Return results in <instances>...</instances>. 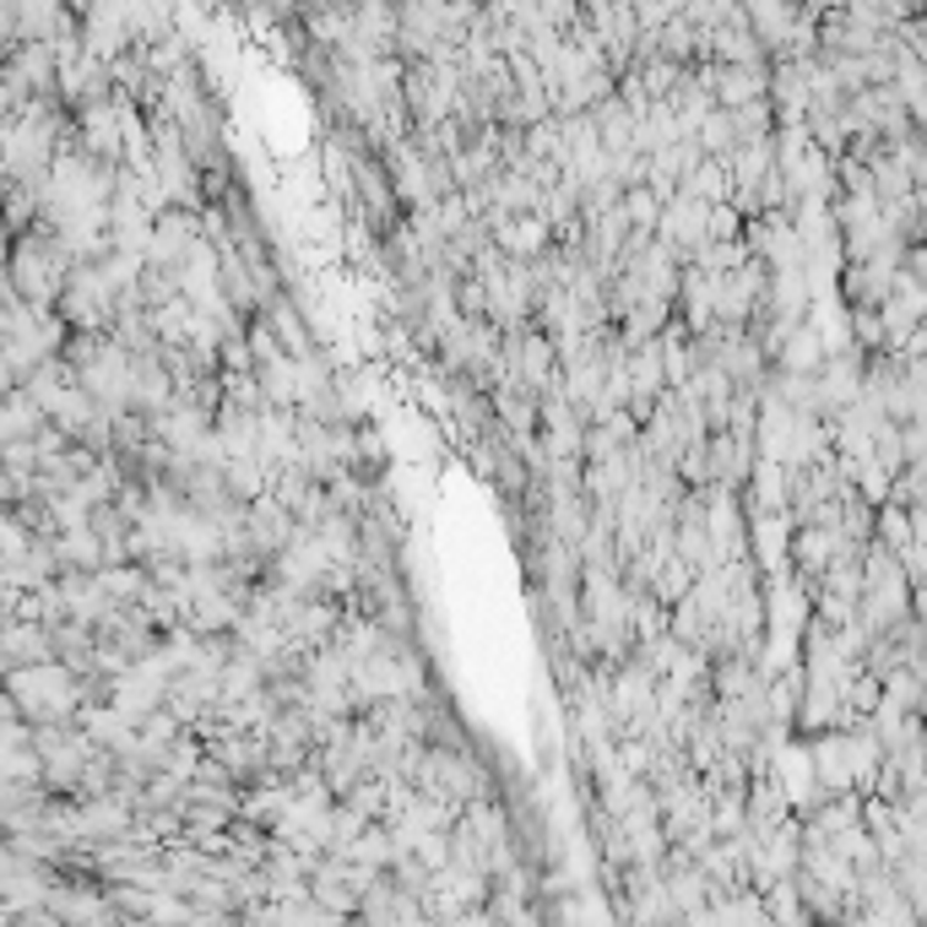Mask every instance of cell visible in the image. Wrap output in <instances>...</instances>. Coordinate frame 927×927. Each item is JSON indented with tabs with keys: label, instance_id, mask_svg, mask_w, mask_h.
I'll list each match as a JSON object with an SVG mask.
<instances>
[{
	"label": "cell",
	"instance_id": "1",
	"mask_svg": "<svg viewBox=\"0 0 927 927\" xmlns=\"http://www.w3.org/2000/svg\"><path fill=\"white\" fill-rule=\"evenodd\" d=\"M619 217L630 223V234H651L657 217H662V196L657 190H624L619 196Z\"/></svg>",
	"mask_w": 927,
	"mask_h": 927
}]
</instances>
